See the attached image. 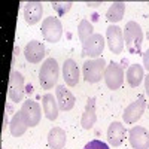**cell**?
<instances>
[{"label":"cell","instance_id":"6da1fadb","mask_svg":"<svg viewBox=\"0 0 149 149\" xmlns=\"http://www.w3.org/2000/svg\"><path fill=\"white\" fill-rule=\"evenodd\" d=\"M124 31V42L125 48L130 54H140L142 52V43H143V31L142 27L136 21H128L125 24Z\"/></svg>","mask_w":149,"mask_h":149},{"label":"cell","instance_id":"7a4b0ae2","mask_svg":"<svg viewBox=\"0 0 149 149\" xmlns=\"http://www.w3.org/2000/svg\"><path fill=\"white\" fill-rule=\"evenodd\" d=\"M60 78V66L55 58H46L39 70V82L43 90H52Z\"/></svg>","mask_w":149,"mask_h":149},{"label":"cell","instance_id":"3957f363","mask_svg":"<svg viewBox=\"0 0 149 149\" xmlns=\"http://www.w3.org/2000/svg\"><path fill=\"white\" fill-rule=\"evenodd\" d=\"M104 70H106V60L103 57L86 60L82 64L84 79L88 84H95L98 81H102V78L104 76Z\"/></svg>","mask_w":149,"mask_h":149},{"label":"cell","instance_id":"277c9868","mask_svg":"<svg viewBox=\"0 0 149 149\" xmlns=\"http://www.w3.org/2000/svg\"><path fill=\"white\" fill-rule=\"evenodd\" d=\"M42 36L46 42L57 43L63 36V24L55 17H48L42 21Z\"/></svg>","mask_w":149,"mask_h":149},{"label":"cell","instance_id":"5b68a950","mask_svg":"<svg viewBox=\"0 0 149 149\" xmlns=\"http://www.w3.org/2000/svg\"><path fill=\"white\" fill-rule=\"evenodd\" d=\"M124 67L118 63H109L106 66V70H104V82L107 85V88L112 90V91H115V90H119L122 84H124Z\"/></svg>","mask_w":149,"mask_h":149},{"label":"cell","instance_id":"8992f818","mask_svg":"<svg viewBox=\"0 0 149 149\" xmlns=\"http://www.w3.org/2000/svg\"><path fill=\"white\" fill-rule=\"evenodd\" d=\"M104 37L98 33H94L88 40L82 43V57H90V60L100 58L104 49Z\"/></svg>","mask_w":149,"mask_h":149},{"label":"cell","instance_id":"52a82bcc","mask_svg":"<svg viewBox=\"0 0 149 149\" xmlns=\"http://www.w3.org/2000/svg\"><path fill=\"white\" fill-rule=\"evenodd\" d=\"M8 95L10 102L18 103L24 100V76L14 70L9 74V84H8Z\"/></svg>","mask_w":149,"mask_h":149},{"label":"cell","instance_id":"ba28073f","mask_svg":"<svg viewBox=\"0 0 149 149\" xmlns=\"http://www.w3.org/2000/svg\"><path fill=\"white\" fill-rule=\"evenodd\" d=\"M106 42H107V46L112 54H121L124 51V46H125L122 29L110 24L106 30Z\"/></svg>","mask_w":149,"mask_h":149},{"label":"cell","instance_id":"9c48e42d","mask_svg":"<svg viewBox=\"0 0 149 149\" xmlns=\"http://www.w3.org/2000/svg\"><path fill=\"white\" fill-rule=\"evenodd\" d=\"M145 107H146L145 97L143 95H139L137 100L133 102L131 104H128L125 107V110H124V113H122L124 122H125V124H134V122H137L142 118V115H143Z\"/></svg>","mask_w":149,"mask_h":149},{"label":"cell","instance_id":"30bf717a","mask_svg":"<svg viewBox=\"0 0 149 149\" xmlns=\"http://www.w3.org/2000/svg\"><path fill=\"white\" fill-rule=\"evenodd\" d=\"M128 139L133 149H149V131L142 125L133 127L128 131Z\"/></svg>","mask_w":149,"mask_h":149},{"label":"cell","instance_id":"8fae6325","mask_svg":"<svg viewBox=\"0 0 149 149\" xmlns=\"http://www.w3.org/2000/svg\"><path fill=\"white\" fill-rule=\"evenodd\" d=\"M21 112L27 116L30 127H36L37 124L40 122V118H42V109H40V104L37 103V102L30 100V98H29V100H26V102H22Z\"/></svg>","mask_w":149,"mask_h":149},{"label":"cell","instance_id":"7c38bea8","mask_svg":"<svg viewBox=\"0 0 149 149\" xmlns=\"http://www.w3.org/2000/svg\"><path fill=\"white\" fill-rule=\"evenodd\" d=\"M24 57L29 63H33V64H37L40 63L45 57V46L42 42L39 40H30L26 48H24Z\"/></svg>","mask_w":149,"mask_h":149},{"label":"cell","instance_id":"4fadbf2b","mask_svg":"<svg viewBox=\"0 0 149 149\" xmlns=\"http://www.w3.org/2000/svg\"><path fill=\"white\" fill-rule=\"evenodd\" d=\"M55 97H57L60 110H63V112L72 110L73 106H74V103H76L74 95L66 88L64 85H57L55 86Z\"/></svg>","mask_w":149,"mask_h":149},{"label":"cell","instance_id":"5bb4252c","mask_svg":"<svg viewBox=\"0 0 149 149\" xmlns=\"http://www.w3.org/2000/svg\"><path fill=\"white\" fill-rule=\"evenodd\" d=\"M125 140V127L121 122L113 121L107 128V142L110 146L118 148L122 145V142Z\"/></svg>","mask_w":149,"mask_h":149},{"label":"cell","instance_id":"9a60e30c","mask_svg":"<svg viewBox=\"0 0 149 149\" xmlns=\"http://www.w3.org/2000/svg\"><path fill=\"white\" fill-rule=\"evenodd\" d=\"M43 6L40 2H27L24 6V19L30 26H34L42 19Z\"/></svg>","mask_w":149,"mask_h":149},{"label":"cell","instance_id":"2e32d148","mask_svg":"<svg viewBox=\"0 0 149 149\" xmlns=\"http://www.w3.org/2000/svg\"><path fill=\"white\" fill-rule=\"evenodd\" d=\"M30 127L29 124V119L27 116L22 113V112H17V113L12 116L10 119V124H9V130H10V134L14 136V137H19V136H22L24 133L27 131V128Z\"/></svg>","mask_w":149,"mask_h":149},{"label":"cell","instance_id":"e0dca14e","mask_svg":"<svg viewBox=\"0 0 149 149\" xmlns=\"http://www.w3.org/2000/svg\"><path fill=\"white\" fill-rule=\"evenodd\" d=\"M42 109H43V113L49 121H55L58 118V102H57V97H54V94L51 93H46L42 97Z\"/></svg>","mask_w":149,"mask_h":149},{"label":"cell","instance_id":"ac0fdd59","mask_svg":"<svg viewBox=\"0 0 149 149\" xmlns=\"http://www.w3.org/2000/svg\"><path fill=\"white\" fill-rule=\"evenodd\" d=\"M63 78L66 85L69 86H76L79 82V67L74 63V60L69 58L63 64Z\"/></svg>","mask_w":149,"mask_h":149},{"label":"cell","instance_id":"d6986e66","mask_svg":"<svg viewBox=\"0 0 149 149\" xmlns=\"http://www.w3.org/2000/svg\"><path fill=\"white\" fill-rule=\"evenodd\" d=\"M97 121V115H95V97H90L86 102L85 110L81 118V125L84 130H90L94 127V124Z\"/></svg>","mask_w":149,"mask_h":149},{"label":"cell","instance_id":"ffe728a7","mask_svg":"<svg viewBox=\"0 0 149 149\" xmlns=\"http://www.w3.org/2000/svg\"><path fill=\"white\" fill-rule=\"evenodd\" d=\"M67 142V134L61 127H54L48 133V146L51 149H63Z\"/></svg>","mask_w":149,"mask_h":149},{"label":"cell","instance_id":"44dd1931","mask_svg":"<svg viewBox=\"0 0 149 149\" xmlns=\"http://www.w3.org/2000/svg\"><path fill=\"white\" fill-rule=\"evenodd\" d=\"M125 78H127V82L131 88H137V86L142 84V81L145 79V72H143V67L140 64H131L127 72H125Z\"/></svg>","mask_w":149,"mask_h":149},{"label":"cell","instance_id":"7402d4cb","mask_svg":"<svg viewBox=\"0 0 149 149\" xmlns=\"http://www.w3.org/2000/svg\"><path fill=\"white\" fill-rule=\"evenodd\" d=\"M124 14H125V3L124 2H113L109 9L106 10V19L113 24V22H119L124 18Z\"/></svg>","mask_w":149,"mask_h":149},{"label":"cell","instance_id":"603a6c76","mask_svg":"<svg viewBox=\"0 0 149 149\" xmlns=\"http://www.w3.org/2000/svg\"><path fill=\"white\" fill-rule=\"evenodd\" d=\"M93 34H94L93 24L88 19H82L79 22V26H78V37H79V40L84 43L85 40H88Z\"/></svg>","mask_w":149,"mask_h":149},{"label":"cell","instance_id":"cb8c5ba5","mask_svg":"<svg viewBox=\"0 0 149 149\" xmlns=\"http://www.w3.org/2000/svg\"><path fill=\"white\" fill-rule=\"evenodd\" d=\"M51 6H52V9L57 12L60 17H63V15H66L67 12L72 9L73 2H52Z\"/></svg>","mask_w":149,"mask_h":149},{"label":"cell","instance_id":"d4e9b609","mask_svg":"<svg viewBox=\"0 0 149 149\" xmlns=\"http://www.w3.org/2000/svg\"><path fill=\"white\" fill-rule=\"evenodd\" d=\"M84 149H109V145L102 142V140L94 139V140H90L88 143H86L84 146Z\"/></svg>","mask_w":149,"mask_h":149},{"label":"cell","instance_id":"484cf974","mask_svg":"<svg viewBox=\"0 0 149 149\" xmlns=\"http://www.w3.org/2000/svg\"><path fill=\"white\" fill-rule=\"evenodd\" d=\"M143 67L148 70L149 73V49H146L145 54H143Z\"/></svg>","mask_w":149,"mask_h":149},{"label":"cell","instance_id":"4316f807","mask_svg":"<svg viewBox=\"0 0 149 149\" xmlns=\"http://www.w3.org/2000/svg\"><path fill=\"white\" fill-rule=\"evenodd\" d=\"M145 90H146V95L149 97V73L146 74V76H145Z\"/></svg>","mask_w":149,"mask_h":149},{"label":"cell","instance_id":"83f0119b","mask_svg":"<svg viewBox=\"0 0 149 149\" xmlns=\"http://www.w3.org/2000/svg\"><path fill=\"white\" fill-rule=\"evenodd\" d=\"M102 5V2H86V6H98Z\"/></svg>","mask_w":149,"mask_h":149},{"label":"cell","instance_id":"f1b7e54d","mask_svg":"<svg viewBox=\"0 0 149 149\" xmlns=\"http://www.w3.org/2000/svg\"><path fill=\"white\" fill-rule=\"evenodd\" d=\"M146 36H148V40H149V30H148V33H146Z\"/></svg>","mask_w":149,"mask_h":149},{"label":"cell","instance_id":"f546056e","mask_svg":"<svg viewBox=\"0 0 149 149\" xmlns=\"http://www.w3.org/2000/svg\"><path fill=\"white\" fill-rule=\"evenodd\" d=\"M2 149H5V148H2Z\"/></svg>","mask_w":149,"mask_h":149}]
</instances>
